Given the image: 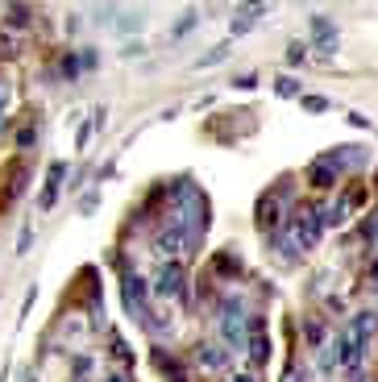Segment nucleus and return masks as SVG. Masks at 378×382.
<instances>
[{
  "mask_svg": "<svg viewBox=\"0 0 378 382\" xmlns=\"http://www.w3.org/2000/svg\"><path fill=\"white\" fill-rule=\"evenodd\" d=\"M291 237L299 241V249H312L316 241H320V233H325V225H320V208L316 204H299L295 212H291Z\"/></svg>",
  "mask_w": 378,
  "mask_h": 382,
  "instance_id": "nucleus-1",
  "label": "nucleus"
},
{
  "mask_svg": "<svg viewBox=\"0 0 378 382\" xmlns=\"http://www.w3.org/2000/svg\"><path fill=\"white\" fill-rule=\"evenodd\" d=\"M63 175H67V162H54V166L46 171V187H42V199H38V204H42V212H50V208H54L58 187H63Z\"/></svg>",
  "mask_w": 378,
  "mask_h": 382,
  "instance_id": "nucleus-9",
  "label": "nucleus"
},
{
  "mask_svg": "<svg viewBox=\"0 0 378 382\" xmlns=\"http://www.w3.org/2000/svg\"><path fill=\"white\" fill-rule=\"evenodd\" d=\"M370 279H374V286H378V262H370Z\"/></svg>",
  "mask_w": 378,
  "mask_h": 382,
  "instance_id": "nucleus-32",
  "label": "nucleus"
},
{
  "mask_svg": "<svg viewBox=\"0 0 378 382\" xmlns=\"http://www.w3.org/2000/svg\"><path fill=\"white\" fill-rule=\"evenodd\" d=\"M17 145H21V150H34V145H38V125H21V129H17Z\"/></svg>",
  "mask_w": 378,
  "mask_h": 382,
  "instance_id": "nucleus-18",
  "label": "nucleus"
},
{
  "mask_svg": "<svg viewBox=\"0 0 378 382\" xmlns=\"http://www.w3.org/2000/svg\"><path fill=\"white\" fill-rule=\"evenodd\" d=\"M312 29H316V50L332 54V50H337V29H332L325 17H316V21H312Z\"/></svg>",
  "mask_w": 378,
  "mask_h": 382,
  "instance_id": "nucleus-13",
  "label": "nucleus"
},
{
  "mask_svg": "<svg viewBox=\"0 0 378 382\" xmlns=\"http://www.w3.org/2000/svg\"><path fill=\"white\" fill-rule=\"evenodd\" d=\"M17 54V42H13V34L8 29H0V58H13Z\"/></svg>",
  "mask_w": 378,
  "mask_h": 382,
  "instance_id": "nucleus-20",
  "label": "nucleus"
},
{
  "mask_svg": "<svg viewBox=\"0 0 378 382\" xmlns=\"http://www.w3.org/2000/svg\"><path fill=\"white\" fill-rule=\"evenodd\" d=\"M154 249L175 262V253H183V229H179V225H167V229L154 237Z\"/></svg>",
  "mask_w": 378,
  "mask_h": 382,
  "instance_id": "nucleus-8",
  "label": "nucleus"
},
{
  "mask_svg": "<svg viewBox=\"0 0 378 382\" xmlns=\"http://www.w3.org/2000/svg\"><path fill=\"white\" fill-rule=\"evenodd\" d=\"M221 336H225V341H221L225 349H241V345H245V308H241L237 299H229V303H225V316H221Z\"/></svg>",
  "mask_w": 378,
  "mask_h": 382,
  "instance_id": "nucleus-2",
  "label": "nucleus"
},
{
  "mask_svg": "<svg viewBox=\"0 0 378 382\" xmlns=\"http://www.w3.org/2000/svg\"><path fill=\"white\" fill-rule=\"evenodd\" d=\"M108 382H121V378H117V374H112V378H108Z\"/></svg>",
  "mask_w": 378,
  "mask_h": 382,
  "instance_id": "nucleus-34",
  "label": "nucleus"
},
{
  "mask_svg": "<svg viewBox=\"0 0 378 382\" xmlns=\"http://www.w3.org/2000/svg\"><path fill=\"white\" fill-rule=\"evenodd\" d=\"M183 286H188V275H183V266H179V262H167V266L158 270V279H154V291H158V299L183 295Z\"/></svg>",
  "mask_w": 378,
  "mask_h": 382,
  "instance_id": "nucleus-4",
  "label": "nucleus"
},
{
  "mask_svg": "<svg viewBox=\"0 0 378 382\" xmlns=\"http://www.w3.org/2000/svg\"><path fill=\"white\" fill-rule=\"evenodd\" d=\"M254 220H258V229H262V233H275V229H279V220H283L279 191H266V195L258 199V212H254Z\"/></svg>",
  "mask_w": 378,
  "mask_h": 382,
  "instance_id": "nucleus-5",
  "label": "nucleus"
},
{
  "mask_svg": "<svg viewBox=\"0 0 378 382\" xmlns=\"http://www.w3.org/2000/svg\"><path fill=\"white\" fill-rule=\"evenodd\" d=\"M249 25H254V21H249V17H241V13H237V17H233V34H245V29H249Z\"/></svg>",
  "mask_w": 378,
  "mask_h": 382,
  "instance_id": "nucleus-27",
  "label": "nucleus"
},
{
  "mask_svg": "<svg viewBox=\"0 0 378 382\" xmlns=\"http://www.w3.org/2000/svg\"><path fill=\"white\" fill-rule=\"evenodd\" d=\"M325 162H329L332 171L341 175V171L362 166V162H366V150H362V145H341V150H329V154H325Z\"/></svg>",
  "mask_w": 378,
  "mask_h": 382,
  "instance_id": "nucleus-6",
  "label": "nucleus"
},
{
  "mask_svg": "<svg viewBox=\"0 0 378 382\" xmlns=\"http://www.w3.org/2000/svg\"><path fill=\"white\" fill-rule=\"evenodd\" d=\"M34 21V13H30V4H4V29L13 34V29H25Z\"/></svg>",
  "mask_w": 378,
  "mask_h": 382,
  "instance_id": "nucleus-11",
  "label": "nucleus"
},
{
  "mask_svg": "<svg viewBox=\"0 0 378 382\" xmlns=\"http://www.w3.org/2000/svg\"><path fill=\"white\" fill-rule=\"evenodd\" d=\"M304 108H308V112H325L329 100H320V96H304Z\"/></svg>",
  "mask_w": 378,
  "mask_h": 382,
  "instance_id": "nucleus-24",
  "label": "nucleus"
},
{
  "mask_svg": "<svg viewBox=\"0 0 378 382\" xmlns=\"http://www.w3.org/2000/svg\"><path fill=\"white\" fill-rule=\"evenodd\" d=\"M195 362H200L204 370H225L229 349H225V345H216V341H200V345H195Z\"/></svg>",
  "mask_w": 378,
  "mask_h": 382,
  "instance_id": "nucleus-7",
  "label": "nucleus"
},
{
  "mask_svg": "<svg viewBox=\"0 0 378 382\" xmlns=\"http://www.w3.org/2000/svg\"><path fill=\"white\" fill-rule=\"evenodd\" d=\"M191 25H195V17H191V13H188V17H179V25H175V38H179V34H188Z\"/></svg>",
  "mask_w": 378,
  "mask_h": 382,
  "instance_id": "nucleus-28",
  "label": "nucleus"
},
{
  "mask_svg": "<svg viewBox=\"0 0 378 382\" xmlns=\"http://www.w3.org/2000/svg\"><path fill=\"white\" fill-rule=\"evenodd\" d=\"M142 25H145V13H121V17H117V29H121V34H125V29L133 34V29H142Z\"/></svg>",
  "mask_w": 378,
  "mask_h": 382,
  "instance_id": "nucleus-16",
  "label": "nucleus"
},
{
  "mask_svg": "<svg viewBox=\"0 0 378 382\" xmlns=\"http://www.w3.org/2000/svg\"><path fill=\"white\" fill-rule=\"evenodd\" d=\"M63 79H79V54H67L63 58Z\"/></svg>",
  "mask_w": 378,
  "mask_h": 382,
  "instance_id": "nucleus-19",
  "label": "nucleus"
},
{
  "mask_svg": "<svg viewBox=\"0 0 378 382\" xmlns=\"http://www.w3.org/2000/svg\"><path fill=\"white\" fill-rule=\"evenodd\" d=\"M34 245V229H21V237H17V253H25Z\"/></svg>",
  "mask_w": 378,
  "mask_h": 382,
  "instance_id": "nucleus-25",
  "label": "nucleus"
},
{
  "mask_svg": "<svg viewBox=\"0 0 378 382\" xmlns=\"http://www.w3.org/2000/svg\"><path fill=\"white\" fill-rule=\"evenodd\" d=\"M308 179H312V187H332V183H337V171H332L325 158H316L312 171H308Z\"/></svg>",
  "mask_w": 378,
  "mask_h": 382,
  "instance_id": "nucleus-14",
  "label": "nucleus"
},
{
  "mask_svg": "<svg viewBox=\"0 0 378 382\" xmlns=\"http://www.w3.org/2000/svg\"><path fill=\"white\" fill-rule=\"evenodd\" d=\"M145 279L142 275H121V303H125V312L129 316H142L145 312Z\"/></svg>",
  "mask_w": 378,
  "mask_h": 382,
  "instance_id": "nucleus-3",
  "label": "nucleus"
},
{
  "mask_svg": "<svg viewBox=\"0 0 378 382\" xmlns=\"http://www.w3.org/2000/svg\"><path fill=\"white\" fill-rule=\"evenodd\" d=\"M304 341H308L312 349H320V345H325V324H320V320H304Z\"/></svg>",
  "mask_w": 378,
  "mask_h": 382,
  "instance_id": "nucleus-15",
  "label": "nucleus"
},
{
  "mask_svg": "<svg viewBox=\"0 0 378 382\" xmlns=\"http://www.w3.org/2000/svg\"><path fill=\"white\" fill-rule=\"evenodd\" d=\"M249 362H254V366H266V362H271V341L262 333V324H258L254 336H249Z\"/></svg>",
  "mask_w": 378,
  "mask_h": 382,
  "instance_id": "nucleus-12",
  "label": "nucleus"
},
{
  "mask_svg": "<svg viewBox=\"0 0 378 382\" xmlns=\"http://www.w3.org/2000/svg\"><path fill=\"white\" fill-rule=\"evenodd\" d=\"M337 357H341V345L329 341V349L320 353V374H332V366H337Z\"/></svg>",
  "mask_w": 378,
  "mask_h": 382,
  "instance_id": "nucleus-17",
  "label": "nucleus"
},
{
  "mask_svg": "<svg viewBox=\"0 0 378 382\" xmlns=\"http://www.w3.org/2000/svg\"><path fill=\"white\" fill-rule=\"evenodd\" d=\"M275 92H279V96H299V84H295V79H287V75H283V79L275 84Z\"/></svg>",
  "mask_w": 378,
  "mask_h": 382,
  "instance_id": "nucleus-23",
  "label": "nucleus"
},
{
  "mask_svg": "<svg viewBox=\"0 0 378 382\" xmlns=\"http://www.w3.org/2000/svg\"><path fill=\"white\" fill-rule=\"evenodd\" d=\"M225 54H229V46H216V50H208V54L200 58V67H212V62H221Z\"/></svg>",
  "mask_w": 378,
  "mask_h": 382,
  "instance_id": "nucleus-22",
  "label": "nucleus"
},
{
  "mask_svg": "<svg viewBox=\"0 0 378 382\" xmlns=\"http://www.w3.org/2000/svg\"><path fill=\"white\" fill-rule=\"evenodd\" d=\"M233 382H254V378H249V374H241V378H233Z\"/></svg>",
  "mask_w": 378,
  "mask_h": 382,
  "instance_id": "nucleus-33",
  "label": "nucleus"
},
{
  "mask_svg": "<svg viewBox=\"0 0 378 382\" xmlns=\"http://www.w3.org/2000/svg\"><path fill=\"white\" fill-rule=\"evenodd\" d=\"M96 62H100V58H96V50H84V54H79V67H88V71H96Z\"/></svg>",
  "mask_w": 378,
  "mask_h": 382,
  "instance_id": "nucleus-26",
  "label": "nucleus"
},
{
  "mask_svg": "<svg viewBox=\"0 0 378 382\" xmlns=\"http://www.w3.org/2000/svg\"><path fill=\"white\" fill-rule=\"evenodd\" d=\"M349 336H353V341H362V345H366V341H374V336H378V312H358V316H353V324H349Z\"/></svg>",
  "mask_w": 378,
  "mask_h": 382,
  "instance_id": "nucleus-10",
  "label": "nucleus"
},
{
  "mask_svg": "<svg viewBox=\"0 0 378 382\" xmlns=\"http://www.w3.org/2000/svg\"><path fill=\"white\" fill-rule=\"evenodd\" d=\"M287 62H304V46H287Z\"/></svg>",
  "mask_w": 378,
  "mask_h": 382,
  "instance_id": "nucleus-29",
  "label": "nucleus"
},
{
  "mask_svg": "<svg viewBox=\"0 0 378 382\" xmlns=\"http://www.w3.org/2000/svg\"><path fill=\"white\" fill-rule=\"evenodd\" d=\"M283 382H308V374H304V366L287 362V374H283Z\"/></svg>",
  "mask_w": 378,
  "mask_h": 382,
  "instance_id": "nucleus-21",
  "label": "nucleus"
},
{
  "mask_svg": "<svg viewBox=\"0 0 378 382\" xmlns=\"http://www.w3.org/2000/svg\"><path fill=\"white\" fill-rule=\"evenodd\" d=\"M88 138H92V125H79V142H75V145L84 150V145H88Z\"/></svg>",
  "mask_w": 378,
  "mask_h": 382,
  "instance_id": "nucleus-30",
  "label": "nucleus"
},
{
  "mask_svg": "<svg viewBox=\"0 0 378 382\" xmlns=\"http://www.w3.org/2000/svg\"><path fill=\"white\" fill-rule=\"evenodd\" d=\"M4 100H8V88H4V79H0V108H4Z\"/></svg>",
  "mask_w": 378,
  "mask_h": 382,
  "instance_id": "nucleus-31",
  "label": "nucleus"
}]
</instances>
